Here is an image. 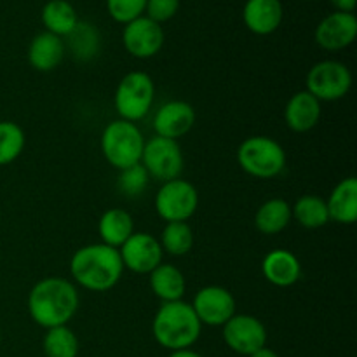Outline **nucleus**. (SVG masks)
I'll return each mask as SVG.
<instances>
[{"mask_svg":"<svg viewBox=\"0 0 357 357\" xmlns=\"http://www.w3.org/2000/svg\"><path fill=\"white\" fill-rule=\"evenodd\" d=\"M26 136L13 121H0V166H9L23 153Z\"/></svg>","mask_w":357,"mask_h":357,"instance_id":"c85d7f7f","label":"nucleus"},{"mask_svg":"<svg viewBox=\"0 0 357 357\" xmlns=\"http://www.w3.org/2000/svg\"><path fill=\"white\" fill-rule=\"evenodd\" d=\"M80 296L77 286L65 278H44L28 293V314L44 330L65 326L77 314Z\"/></svg>","mask_w":357,"mask_h":357,"instance_id":"f257e3e1","label":"nucleus"},{"mask_svg":"<svg viewBox=\"0 0 357 357\" xmlns=\"http://www.w3.org/2000/svg\"><path fill=\"white\" fill-rule=\"evenodd\" d=\"M65 40L49 31L37 33L28 45V63L37 72L56 70L65 59Z\"/></svg>","mask_w":357,"mask_h":357,"instance_id":"6ab92c4d","label":"nucleus"},{"mask_svg":"<svg viewBox=\"0 0 357 357\" xmlns=\"http://www.w3.org/2000/svg\"><path fill=\"white\" fill-rule=\"evenodd\" d=\"M305 2H310V0H305Z\"/></svg>","mask_w":357,"mask_h":357,"instance_id":"e433bc0d","label":"nucleus"},{"mask_svg":"<svg viewBox=\"0 0 357 357\" xmlns=\"http://www.w3.org/2000/svg\"><path fill=\"white\" fill-rule=\"evenodd\" d=\"M155 100V84L146 72H129L122 77L114 94V107L119 119L138 122L149 115Z\"/></svg>","mask_w":357,"mask_h":357,"instance_id":"423d86ee","label":"nucleus"},{"mask_svg":"<svg viewBox=\"0 0 357 357\" xmlns=\"http://www.w3.org/2000/svg\"><path fill=\"white\" fill-rule=\"evenodd\" d=\"M159 243L164 253H169L173 257H183V255L190 253V250L194 248V230L187 222L166 223L159 237Z\"/></svg>","mask_w":357,"mask_h":357,"instance_id":"cd10ccee","label":"nucleus"},{"mask_svg":"<svg viewBox=\"0 0 357 357\" xmlns=\"http://www.w3.org/2000/svg\"><path fill=\"white\" fill-rule=\"evenodd\" d=\"M153 208L166 223L188 222L199 208V192L183 178L166 181L157 190Z\"/></svg>","mask_w":357,"mask_h":357,"instance_id":"6e6552de","label":"nucleus"},{"mask_svg":"<svg viewBox=\"0 0 357 357\" xmlns=\"http://www.w3.org/2000/svg\"><path fill=\"white\" fill-rule=\"evenodd\" d=\"M180 9V0H146L145 16L162 24L173 20Z\"/></svg>","mask_w":357,"mask_h":357,"instance_id":"2f4dec72","label":"nucleus"},{"mask_svg":"<svg viewBox=\"0 0 357 357\" xmlns=\"http://www.w3.org/2000/svg\"><path fill=\"white\" fill-rule=\"evenodd\" d=\"M222 328L223 342L236 354L251 356L267 345V328L250 314H234Z\"/></svg>","mask_w":357,"mask_h":357,"instance_id":"9d476101","label":"nucleus"},{"mask_svg":"<svg viewBox=\"0 0 357 357\" xmlns=\"http://www.w3.org/2000/svg\"><path fill=\"white\" fill-rule=\"evenodd\" d=\"M291 216L298 225L305 227V229H321V227L328 225L330 222V215H328L326 201L319 195L307 194L296 199L295 204L291 206Z\"/></svg>","mask_w":357,"mask_h":357,"instance_id":"a878e982","label":"nucleus"},{"mask_svg":"<svg viewBox=\"0 0 357 357\" xmlns=\"http://www.w3.org/2000/svg\"><path fill=\"white\" fill-rule=\"evenodd\" d=\"M307 89L316 100L338 101L349 94L352 87V73L345 63L324 59L316 63L307 73Z\"/></svg>","mask_w":357,"mask_h":357,"instance_id":"1a4fd4ad","label":"nucleus"},{"mask_svg":"<svg viewBox=\"0 0 357 357\" xmlns=\"http://www.w3.org/2000/svg\"><path fill=\"white\" fill-rule=\"evenodd\" d=\"M202 331L201 321L195 316L190 303H162L152 321V333L157 344L167 351H185L199 340Z\"/></svg>","mask_w":357,"mask_h":357,"instance_id":"7ed1b4c3","label":"nucleus"},{"mask_svg":"<svg viewBox=\"0 0 357 357\" xmlns=\"http://www.w3.org/2000/svg\"><path fill=\"white\" fill-rule=\"evenodd\" d=\"M261 274L278 288H289L302 278V264L295 253L288 250H272L261 260Z\"/></svg>","mask_w":357,"mask_h":357,"instance_id":"f3484780","label":"nucleus"},{"mask_svg":"<svg viewBox=\"0 0 357 357\" xmlns=\"http://www.w3.org/2000/svg\"><path fill=\"white\" fill-rule=\"evenodd\" d=\"M65 49L75 61L87 63L96 58L101 51L100 30L89 21L79 20L72 31L65 38Z\"/></svg>","mask_w":357,"mask_h":357,"instance_id":"412c9836","label":"nucleus"},{"mask_svg":"<svg viewBox=\"0 0 357 357\" xmlns=\"http://www.w3.org/2000/svg\"><path fill=\"white\" fill-rule=\"evenodd\" d=\"M330 222L338 225H354L357 220V180L347 176L338 181L326 199Z\"/></svg>","mask_w":357,"mask_h":357,"instance_id":"aec40b11","label":"nucleus"},{"mask_svg":"<svg viewBox=\"0 0 357 357\" xmlns=\"http://www.w3.org/2000/svg\"><path fill=\"white\" fill-rule=\"evenodd\" d=\"M317 45L324 51H342L347 49L357 37V17L354 13H335L328 14L316 26Z\"/></svg>","mask_w":357,"mask_h":357,"instance_id":"4468645a","label":"nucleus"},{"mask_svg":"<svg viewBox=\"0 0 357 357\" xmlns=\"http://www.w3.org/2000/svg\"><path fill=\"white\" fill-rule=\"evenodd\" d=\"M169 357H204V356H201V354H199V352L192 351V349H185V351L171 352Z\"/></svg>","mask_w":357,"mask_h":357,"instance_id":"f704fd0d","label":"nucleus"},{"mask_svg":"<svg viewBox=\"0 0 357 357\" xmlns=\"http://www.w3.org/2000/svg\"><path fill=\"white\" fill-rule=\"evenodd\" d=\"M284 7L281 0H246L243 9V21L255 35H271L281 26Z\"/></svg>","mask_w":357,"mask_h":357,"instance_id":"dca6fc26","label":"nucleus"},{"mask_svg":"<svg viewBox=\"0 0 357 357\" xmlns=\"http://www.w3.org/2000/svg\"><path fill=\"white\" fill-rule=\"evenodd\" d=\"M79 349V338L68 324L45 330L42 340V351L45 357H77Z\"/></svg>","mask_w":357,"mask_h":357,"instance_id":"bb28decb","label":"nucleus"},{"mask_svg":"<svg viewBox=\"0 0 357 357\" xmlns=\"http://www.w3.org/2000/svg\"><path fill=\"white\" fill-rule=\"evenodd\" d=\"M333 3L335 10H340V13H354L357 0H330Z\"/></svg>","mask_w":357,"mask_h":357,"instance_id":"473e14b6","label":"nucleus"},{"mask_svg":"<svg viewBox=\"0 0 357 357\" xmlns=\"http://www.w3.org/2000/svg\"><path fill=\"white\" fill-rule=\"evenodd\" d=\"M124 274L121 253L103 243L79 248L70 260L73 284L94 293L110 291Z\"/></svg>","mask_w":357,"mask_h":357,"instance_id":"f03ea898","label":"nucleus"},{"mask_svg":"<svg viewBox=\"0 0 357 357\" xmlns=\"http://www.w3.org/2000/svg\"><path fill=\"white\" fill-rule=\"evenodd\" d=\"M150 176L146 173L145 167L142 164H135V166H129L126 169L119 171L117 178V188L121 190V194L124 197L135 199L139 197L143 192L149 187Z\"/></svg>","mask_w":357,"mask_h":357,"instance_id":"c756f323","label":"nucleus"},{"mask_svg":"<svg viewBox=\"0 0 357 357\" xmlns=\"http://www.w3.org/2000/svg\"><path fill=\"white\" fill-rule=\"evenodd\" d=\"M145 136L135 122L115 119L101 132V153L115 169H126L139 164L145 146Z\"/></svg>","mask_w":357,"mask_h":357,"instance_id":"20e7f679","label":"nucleus"},{"mask_svg":"<svg viewBox=\"0 0 357 357\" xmlns=\"http://www.w3.org/2000/svg\"><path fill=\"white\" fill-rule=\"evenodd\" d=\"M121 260L124 268L135 274H150L162 264L164 251L159 239L152 234L135 232L121 248Z\"/></svg>","mask_w":357,"mask_h":357,"instance_id":"f8f14e48","label":"nucleus"},{"mask_svg":"<svg viewBox=\"0 0 357 357\" xmlns=\"http://www.w3.org/2000/svg\"><path fill=\"white\" fill-rule=\"evenodd\" d=\"M323 107L309 91H298L288 100L284 107V122L291 131L309 132L319 124Z\"/></svg>","mask_w":357,"mask_h":357,"instance_id":"a211bd4d","label":"nucleus"},{"mask_svg":"<svg viewBox=\"0 0 357 357\" xmlns=\"http://www.w3.org/2000/svg\"><path fill=\"white\" fill-rule=\"evenodd\" d=\"M149 275L150 288L160 302L169 303L183 300L185 291H187V281H185V275L180 268L162 261Z\"/></svg>","mask_w":357,"mask_h":357,"instance_id":"4be33fe9","label":"nucleus"},{"mask_svg":"<svg viewBox=\"0 0 357 357\" xmlns=\"http://www.w3.org/2000/svg\"><path fill=\"white\" fill-rule=\"evenodd\" d=\"M248 357H279V354L275 351H272V349H268L267 345H265V347H261L260 351L253 352V354L248 356Z\"/></svg>","mask_w":357,"mask_h":357,"instance_id":"72a5a7b5","label":"nucleus"},{"mask_svg":"<svg viewBox=\"0 0 357 357\" xmlns=\"http://www.w3.org/2000/svg\"><path fill=\"white\" fill-rule=\"evenodd\" d=\"M195 124V110L188 101L169 100L157 108L153 115V131L167 139L183 138Z\"/></svg>","mask_w":357,"mask_h":357,"instance_id":"2eb2a0df","label":"nucleus"},{"mask_svg":"<svg viewBox=\"0 0 357 357\" xmlns=\"http://www.w3.org/2000/svg\"><path fill=\"white\" fill-rule=\"evenodd\" d=\"M124 49L136 59H149L159 54L164 45L162 24L150 17L139 16L131 23L124 24L122 30Z\"/></svg>","mask_w":357,"mask_h":357,"instance_id":"ddd939ff","label":"nucleus"},{"mask_svg":"<svg viewBox=\"0 0 357 357\" xmlns=\"http://www.w3.org/2000/svg\"><path fill=\"white\" fill-rule=\"evenodd\" d=\"M241 169L258 180H272L286 169L284 149L271 136H250L237 149Z\"/></svg>","mask_w":357,"mask_h":357,"instance_id":"39448f33","label":"nucleus"},{"mask_svg":"<svg viewBox=\"0 0 357 357\" xmlns=\"http://www.w3.org/2000/svg\"><path fill=\"white\" fill-rule=\"evenodd\" d=\"M135 232V220L131 213L121 208L107 209L98 222V234H100L101 243L115 250H119Z\"/></svg>","mask_w":357,"mask_h":357,"instance_id":"5701e85b","label":"nucleus"},{"mask_svg":"<svg viewBox=\"0 0 357 357\" xmlns=\"http://www.w3.org/2000/svg\"><path fill=\"white\" fill-rule=\"evenodd\" d=\"M0 342H2V330H0Z\"/></svg>","mask_w":357,"mask_h":357,"instance_id":"c9c22d12","label":"nucleus"},{"mask_svg":"<svg viewBox=\"0 0 357 357\" xmlns=\"http://www.w3.org/2000/svg\"><path fill=\"white\" fill-rule=\"evenodd\" d=\"M42 24L45 31L65 38L79 23V14L68 0H49L42 7Z\"/></svg>","mask_w":357,"mask_h":357,"instance_id":"393cba45","label":"nucleus"},{"mask_svg":"<svg viewBox=\"0 0 357 357\" xmlns=\"http://www.w3.org/2000/svg\"><path fill=\"white\" fill-rule=\"evenodd\" d=\"M291 204L286 199L274 197L265 201L255 215V227L264 236H278L291 223Z\"/></svg>","mask_w":357,"mask_h":357,"instance_id":"b1692460","label":"nucleus"},{"mask_svg":"<svg viewBox=\"0 0 357 357\" xmlns=\"http://www.w3.org/2000/svg\"><path fill=\"white\" fill-rule=\"evenodd\" d=\"M146 0H107V10L117 23L128 24L136 17L145 16Z\"/></svg>","mask_w":357,"mask_h":357,"instance_id":"7c9ffc66","label":"nucleus"},{"mask_svg":"<svg viewBox=\"0 0 357 357\" xmlns=\"http://www.w3.org/2000/svg\"><path fill=\"white\" fill-rule=\"evenodd\" d=\"M139 164L146 169L150 180L166 183L181 178L185 167L183 150L174 139L160 138L155 135L145 142Z\"/></svg>","mask_w":357,"mask_h":357,"instance_id":"0eeeda50","label":"nucleus"},{"mask_svg":"<svg viewBox=\"0 0 357 357\" xmlns=\"http://www.w3.org/2000/svg\"><path fill=\"white\" fill-rule=\"evenodd\" d=\"M190 305L202 326H223L236 314V298L223 286H204Z\"/></svg>","mask_w":357,"mask_h":357,"instance_id":"9b49d317","label":"nucleus"}]
</instances>
